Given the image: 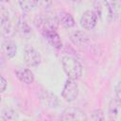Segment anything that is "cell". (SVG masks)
I'll use <instances>...</instances> for the list:
<instances>
[{
    "label": "cell",
    "instance_id": "6da1fadb",
    "mask_svg": "<svg viewBox=\"0 0 121 121\" xmlns=\"http://www.w3.org/2000/svg\"><path fill=\"white\" fill-rule=\"evenodd\" d=\"M34 24L43 35H45L50 31H57V28L60 25L58 17H52L43 14L37 15L34 19Z\"/></svg>",
    "mask_w": 121,
    "mask_h": 121
},
{
    "label": "cell",
    "instance_id": "7a4b0ae2",
    "mask_svg": "<svg viewBox=\"0 0 121 121\" xmlns=\"http://www.w3.org/2000/svg\"><path fill=\"white\" fill-rule=\"evenodd\" d=\"M62 68L69 78L78 79L82 75V66L81 64L71 56H63L61 58Z\"/></svg>",
    "mask_w": 121,
    "mask_h": 121
},
{
    "label": "cell",
    "instance_id": "3957f363",
    "mask_svg": "<svg viewBox=\"0 0 121 121\" xmlns=\"http://www.w3.org/2000/svg\"><path fill=\"white\" fill-rule=\"evenodd\" d=\"M94 11L95 12L97 18L105 24H109L113 18L111 5L107 0H95Z\"/></svg>",
    "mask_w": 121,
    "mask_h": 121
},
{
    "label": "cell",
    "instance_id": "277c9868",
    "mask_svg": "<svg viewBox=\"0 0 121 121\" xmlns=\"http://www.w3.org/2000/svg\"><path fill=\"white\" fill-rule=\"evenodd\" d=\"M0 18H1V33H2V35L5 38L12 37L15 32V28L9 18L8 10L3 6H1Z\"/></svg>",
    "mask_w": 121,
    "mask_h": 121
},
{
    "label": "cell",
    "instance_id": "5b68a950",
    "mask_svg": "<svg viewBox=\"0 0 121 121\" xmlns=\"http://www.w3.org/2000/svg\"><path fill=\"white\" fill-rule=\"evenodd\" d=\"M40 53L30 44H26L24 48V60L28 67H37L41 63Z\"/></svg>",
    "mask_w": 121,
    "mask_h": 121
},
{
    "label": "cell",
    "instance_id": "8992f818",
    "mask_svg": "<svg viewBox=\"0 0 121 121\" xmlns=\"http://www.w3.org/2000/svg\"><path fill=\"white\" fill-rule=\"evenodd\" d=\"M78 95V86L76 83L75 79L68 78L63 86L62 92H61V96L62 98L67 101V102H72L74 101Z\"/></svg>",
    "mask_w": 121,
    "mask_h": 121
},
{
    "label": "cell",
    "instance_id": "52a82bcc",
    "mask_svg": "<svg viewBox=\"0 0 121 121\" xmlns=\"http://www.w3.org/2000/svg\"><path fill=\"white\" fill-rule=\"evenodd\" d=\"M61 120L65 121H83L86 120L87 117L80 109L76 107H68L66 108L61 115Z\"/></svg>",
    "mask_w": 121,
    "mask_h": 121
},
{
    "label": "cell",
    "instance_id": "ba28073f",
    "mask_svg": "<svg viewBox=\"0 0 121 121\" xmlns=\"http://www.w3.org/2000/svg\"><path fill=\"white\" fill-rule=\"evenodd\" d=\"M79 23L83 28L93 29L97 23V16L94 10H86L80 17Z\"/></svg>",
    "mask_w": 121,
    "mask_h": 121
},
{
    "label": "cell",
    "instance_id": "9c48e42d",
    "mask_svg": "<svg viewBox=\"0 0 121 121\" xmlns=\"http://www.w3.org/2000/svg\"><path fill=\"white\" fill-rule=\"evenodd\" d=\"M40 100L44 105H46L48 107H54V108L58 107L60 103L59 98L57 97V95L48 90H43L40 93Z\"/></svg>",
    "mask_w": 121,
    "mask_h": 121
},
{
    "label": "cell",
    "instance_id": "30bf717a",
    "mask_svg": "<svg viewBox=\"0 0 121 121\" xmlns=\"http://www.w3.org/2000/svg\"><path fill=\"white\" fill-rule=\"evenodd\" d=\"M14 72H15V75L18 78V79L20 81H22L23 83L31 84L34 81V75L30 71V69H28V68L19 66V67L15 68Z\"/></svg>",
    "mask_w": 121,
    "mask_h": 121
},
{
    "label": "cell",
    "instance_id": "8fae6325",
    "mask_svg": "<svg viewBox=\"0 0 121 121\" xmlns=\"http://www.w3.org/2000/svg\"><path fill=\"white\" fill-rule=\"evenodd\" d=\"M109 116L112 120L121 121V101L113 98L109 104Z\"/></svg>",
    "mask_w": 121,
    "mask_h": 121
},
{
    "label": "cell",
    "instance_id": "7c38bea8",
    "mask_svg": "<svg viewBox=\"0 0 121 121\" xmlns=\"http://www.w3.org/2000/svg\"><path fill=\"white\" fill-rule=\"evenodd\" d=\"M17 30L20 32L22 36L26 38H28L32 35V28L28 24L26 18L24 16H20L17 21Z\"/></svg>",
    "mask_w": 121,
    "mask_h": 121
},
{
    "label": "cell",
    "instance_id": "4fadbf2b",
    "mask_svg": "<svg viewBox=\"0 0 121 121\" xmlns=\"http://www.w3.org/2000/svg\"><path fill=\"white\" fill-rule=\"evenodd\" d=\"M70 40L77 46L87 45L89 41H90L89 36L83 31H76V32L72 33L71 36H70Z\"/></svg>",
    "mask_w": 121,
    "mask_h": 121
},
{
    "label": "cell",
    "instance_id": "5bb4252c",
    "mask_svg": "<svg viewBox=\"0 0 121 121\" xmlns=\"http://www.w3.org/2000/svg\"><path fill=\"white\" fill-rule=\"evenodd\" d=\"M2 50L8 59H12L17 53V45L11 40H5L2 43Z\"/></svg>",
    "mask_w": 121,
    "mask_h": 121
},
{
    "label": "cell",
    "instance_id": "9a60e30c",
    "mask_svg": "<svg viewBox=\"0 0 121 121\" xmlns=\"http://www.w3.org/2000/svg\"><path fill=\"white\" fill-rule=\"evenodd\" d=\"M57 17L59 20V24L65 28H70L75 26V20H74L73 16L68 12L61 11L59 13V15Z\"/></svg>",
    "mask_w": 121,
    "mask_h": 121
},
{
    "label": "cell",
    "instance_id": "2e32d148",
    "mask_svg": "<svg viewBox=\"0 0 121 121\" xmlns=\"http://www.w3.org/2000/svg\"><path fill=\"white\" fill-rule=\"evenodd\" d=\"M45 37V39L48 41V43L55 47L56 49H60L62 46V42L60 40V35L58 34L57 31H50L48 33H46L45 35H43Z\"/></svg>",
    "mask_w": 121,
    "mask_h": 121
},
{
    "label": "cell",
    "instance_id": "e0dca14e",
    "mask_svg": "<svg viewBox=\"0 0 121 121\" xmlns=\"http://www.w3.org/2000/svg\"><path fill=\"white\" fill-rule=\"evenodd\" d=\"M17 118H18V113L14 110H12L10 108H5L2 111L0 120L8 121V120H16Z\"/></svg>",
    "mask_w": 121,
    "mask_h": 121
},
{
    "label": "cell",
    "instance_id": "ac0fdd59",
    "mask_svg": "<svg viewBox=\"0 0 121 121\" xmlns=\"http://www.w3.org/2000/svg\"><path fill=\"white\" fill-rule=\"evenodd\" d=\"M19 6L24 11H30L33 8L37 7V1L36 0H18Z\"/></svg>",
    "mask_w": 121,
    "mask_h": 121
},
{
    "label": "cell",
    "instance_id": "d6986e66",
    "mask_svg": "<svg viewBox=\"0 0 121 121\" xmlns=\"http://www.w3.org/2000/svg\"><path fill=\"white\" fill-rule=\"evenodd\" d=\"M111 8L112 10L113 17L121 16V0H112Z\"/></svg>",
    "mask_w": 121,
    "mask_h": 121
},
{
    "label": "cell",
    "instance_id": "ffe728a7",
    "mask_svg": "<svg viewBox=\"0 0 121 121\" xmlns=\"http://www.w3.org/2000/svg\"><path fill=\"white\" fill-rule=\"evenodd\" d=\"M91 119H93L95 121H102L105 119V116H104L103 112L100 109H96L93 112V113L91 115Z\"/></svg>",
    "mask_w": 121,
    "mask_h": 121
},
{
    "label": "cell",
    "instance_id": "44dd1931",
    "mask_svg": "<svg viewBox=\"0 0 121 121\" xmlns=\"http://www.w3.org/2000/svg\"><path fill=\"white\" fill-rule=\"evenodd\" d=\"M36 1H37V7L40 8H48L52 3V0H36Z\"/></svg>",
    "mask_w": 121,
    "mask_h": 121
},
{
    "label": "cell",
    "instance_id": "7402d4cb",
    "mask_svg": "<svg viewBox=\"0 0 121 121\" xmlns=\"http://www.w3.org/2000/svg\"><path fill=\"white\" fill-rule=\"evenodd\" d=\"M0 79H1V81H0V85H1V93H4L5 92V90H6V88H7V86H8V81L5 79V78L3 77V76H1V78H0Z\"/></svg>",
    "mask_w": 121,
    "mask_h": 121
},
{
    "label": "cell",
    "instance_id": "603a6c76",
    "mask_svg": "<svg viewBox=\"0 0 121 121\" xmlns=\"http://www.w3.org/2000/svg\"><path fill=\"white\" fill-rule=\"evenodd\" d=\"M115 95H116V98L121 101V81H119L115 86Z\"/></svg>",
    "mask_w": 121,
    "mask_h": 121
},
{
    "label": "cell",
    "instance_id": "cb8c5ba5",
    "mask_svg": "<svg viewBox=\"0 0 121 121\" xmlns=\"http://www.w3.org/2000/svg\"><path fill=\"white\" fill-rule=\"evenodd\" d=\"M1 1H2V2H9V0H1Z\"/></svg>",
    "mask_w": 121,
    "mask_h": 121
}]
</instances>
